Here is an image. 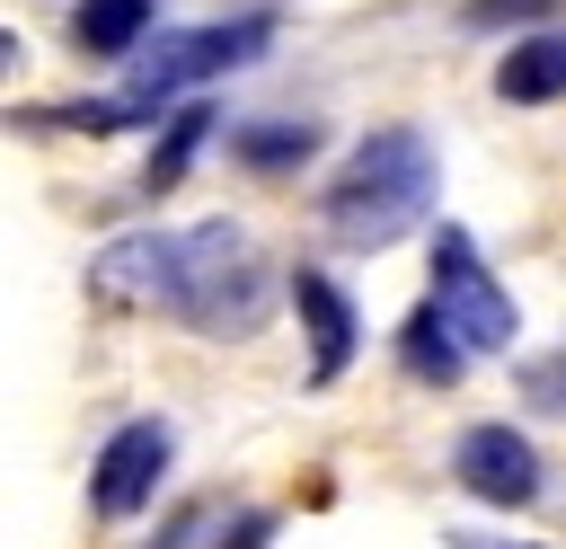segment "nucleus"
Listing matches in <instances>:
<instances>
[{
	"instance_id": "nucleus-1",
	"label": "nucleus",
	"mask_w": 566,
	"mask_h": 549,
	"mask_svg": "<svg viewBox=\"0 0 566 549\" xmlns=\"http://www.w3.org/2000/svg\"><path fill=\"white\" fill-rule=\"evenodd\" d=\"M433 195H442V151H433V133H424V124H371V133L336 159V177H327V195H318V230H327L336 248L371 257V248H398L407 230H424V221H433Z\"/></svg>"
},
{
	"instance_id": "nucleus-2",
	"label": "nucleus",
	"mask_w": 566,
	"mask_h": 549,
	"mask_svg": "<svg viewBox=\"0 0 566 549\" xmlns=\"http://www.w3.org/2000/svg\"><path fill=\"white\" fill-rule=\"evenodd\" d=\"M159 319H177L186 336H212V345L256 336L274 319V266H265L256 230L230 213L168 230L159 239Z\"/></svg>"
},
{
	"instance_id": "nucleus-3",
	"label": "nucleus",
	"mask_w": 566,
	"mask_h": 549,
	"mask_svg": "<svg viewBox=\"0 0 566 549\" xmlns=\"http://www.w3.org/2000/svg\"><path fill=\"white\" fill-rule=\"evenodd\" d=\"M265 53H274V18H265V9L195 18V27H159V35L133 53V80H124V89H142V97H159V106H186V97H203L212 80H230V71H248V62H265Z\"/></svg>"
},
{
	"instance_id": "nucleus-4",
	"label": "nucleus",
	"mask_w": 566,
	"mask_h": 549,
	"mask_svg": "<svg viewBox=\"0 0 566 549\" xmlns=\"http://www.w3.org/2000/svg\"><path fill=\"white\" fill-rule=\"evenodd\" d=\"M469 354H504L513 345V328H522V301H513V283L486 266V248L460 230V221H442L433 230V301H424Z\"/></svg>"
},
{
	"instance_id": "nucleus-5",
	"label": "nucleus",
	"mask_w": 566,
	"mask_h": 549,
	"mask_svg": "<svg viewBox=\"0 0 566 549\" xmlns=\"http://www.w3.org/2000/svg\"><path fill=\"white\" fill-rule=\"evenodd\" d=\"M451 478H460V496H478L486 514H531V505L548 496L539 443H531L522 425H504V416H478V425L451 434Z\"/></svg>"
},
{
	"instance_id": "nucleus-6",
	"label": "nucleus",
	"mask_w": 566,
	"mask_h": 549,
	"mask_svg": "<svg viewBox=\"0 0 566 549\" xmlns=\"http://www.w3.org/2000/svg\"><path fill=\"white\" fill-rule=\"evenodd\" d=\"M168 460H177V425H168V416H124V425L97 443V460H88V514H97V522H133V514L159 496Z\"/></svg>"
},
{
	"instance_id": "nucleus-7",
	"label": "nucleus",
	"mask_w": 566,
	"mask_h": 549,
	"mask_svg": "<svg viewBox=\"0 0 566 549\" xmlns=\"http://www.w3.org/2000/svg\"><path fill=\"white\" fill-rule=\"evenodd\" d=\"M283 301L301 310V336H310V390H336V381L354 372V354H363V319H354L345 283H336L327 266H301V274L283 283Z\"/></svg>"
},
{
	"instance_id": "nucleus-8",
	"label": "nucleus",
	"mask_w": 566,
	"mask_h": 549,
	"mask_svg": "<svg viewBox=\"0 0 566 549\" xmlns=\"http://www.w3.org/2000/svg\"><path fill=\"white\" fill-rule=\"evenodd\" d=\"M495 97H504V106H557V97H566V35H557V27L513 35L504 62H495Z\"/></svg>"
},
{
	"instance_id": "nucleus-9",
	"label": "nucleus",
	"mask_w": 566,
	"mask_h": 549,
	"mask_svg": "<svg viewBox=\"0 0 566 549\" xmlns=\"http://www.w3.org/2000/svg\"><path fill=\"white\" fill-rule=\"evenodd\" d=\"M318 115H265V124H230V159L256 168V177H292L318 159Z\"/></svg>"
},
{
	"instance_id": "nucleus-10",
	"label": "nucleus",
	"mask_w": 566,
	"mask_h": 549,
	"mask_svg": "<svg viewBox=\"0 0 566 549\" xmlns=\"http://www.w3.org/2000/svg\"><path fill=\"white\" fill-rule=\"evenodd\" d=\"M159 27V0H71V44L97 53V62H124L142 53Z\"/></svg>"
},
{
	"instance_id": "nucleus-11",
	"label": "nucleus",
	"mask_w": 566,
	"mask_h": 549,
	"mask_svg": "<svg viewBox=\"0 0 566 549\" xmlns=\"http://www.w3.org/2000/svg\"><path fill=\"white\" fill-rule=\"evenodd\" d=\"M221 133V106L212 97H186L168 124H159V142H150V159H142V195H168L186 168H195V151Z\"/></svg>"
},
{
	"instance_id": "nucleus-12",
	"label": "nucleus",
	"mask_w": 566,
	"mask_h": 549,
	"mask_svg": "<svg viewBox=\"0 0 566 549\" xmlns=\"http://www.w3.org/2000/svg\"><path fill=\"white\" fill-rule=\"evenodd\" d=\"M398 372H407V381H424V390H451V381L469 372V345H460L433 310H416V319L398 328Z\"/></svg>"
},
{
	"instance_id": "nucleus-13",
	"label": "nucleus",
	"mask_w": 566,
	"mask_h": 549,
	"mask_svg": "<svg viewBox=\"0 0 566 549\" xmlns=\"http://www.w3.org/2000/svg\"><path fill=\"white\" fill-rule=\"evenodd\" d=\"M557 0H460V27L486 35V27H513V18H548Z\"/></svg>"
},
{
	"instance_id": "nucleus-14",
	"label": "nucleus",
	"mask_w": 566,
	"mask_h": 549,
	"mask_svg": "<svg viewBox=\"0 0 566 549\" xmlns=\"http://www.w3.org/2000/svg\"><path fill=\"white\" fill-rule=\"evenodd\" d=\"M522 390H531L539 407H557V416H566V354H548V363H531V372H522Z\"/></svg>"
},
{
	"instance_id": "nucleus-15",
	"label": "nucleus",
	"mask_w": 566,
	"mask_h": 549,
	"mask_svg": "<svg viewBox=\"0 0 566 549\" xmlns=\"http://www.w3.org/2000/svg\"><path fill=\"white\" fill-rule=\"evenodd\" d=\"M265 540H274V514H265V505H248V514H239V531H221L212 549H265Z\"/></svg>"
},
{
	"instance_id": "nucleus-16",
	"label": "nucleus",
	"mask_w": 566,
	"mask_h": 549,
	"mask_svg": "<svg viewBox=\"0 0 566 549\" xmlns=\"http://www.w3.org/2000/svg\"><path fill=\"white\" fill-rule=\"evenodd\" d=\"M203 522H212V505H186V514H177V522H168L150 549H195V531H203Z\"/></svg>"
}]
</instances>
